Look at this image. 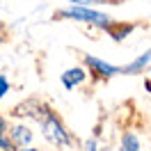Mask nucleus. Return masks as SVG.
Masks as SVG:
<instances>
[{"label":"nucleus","instance_id":"nucleus-14","mask_svg":"<svg viewBox=\"0 0 151 151\" xmlns=\"http://www.w3.org/2000/svg\"><path fill=\"white\" fill-rule=\"evenodd\" d=\"M19 151H37V149H30V147H28V149H19Z\"/></svg>","mask_w":151,"mask_h":151},{"label":"nucleus","instance_id":"nucleus-4","mask_svg":"<svg viewBox=\"0 0 151 151\" xmlns=\"http://www.w3.org/2000/svg\"><path fill=\"white\" fill-rule=\"evenodd\" d=\"M85 78H87V71L83 66H71V69H66L64 73L60 76V80H62V85H64L66 89H73V87L83 85Z\"/></svg>","mask_w":151,"mask_h":151},{"label":"nucleus","instance_id":"nucleus-7","mask_svg":"<svg viewBox=\"0 0 151 151\" xmlns=\"http://www.w3.org/2000/svg\"><path fill=\"white\" fill-rule=\"evenodd\" d=\"M0 151H16L14 142L9 140V131H7V122L0 117Z\"/></svg>","mask_w":151,"mask_h":151},{"label":"nucleus","instance_id":"nucleus-9","mask_svg":"<svg viewBox=\"0 0 151 151\" xmlns=\"http://www.w3.org/2000/svg\"><path fill=\"white\" fill-rule=\"evenodd\" d=\"M73 7H89V5H114L117 0H69Z\"/></svg>","mask_w":151,"mask_h":151},{"label":"nucleus","instance_id":"nucleus-10","mask_svg":"<svg viewBox=\"0 0 151 151\" xmlns=\"http://www.w3.org/2000/svg\"><path fill=\"white\" fill-rule=\"evenodd\" d=\"M131 30H133V25H119V28L114 25V28L110 30V35H112V39H114V41H122V39L126 37V35H128Z\"/></svg>","mask_w":151,"mask_h":151},{"label":"nucleus","instance_id":"nucleus-2","mask_svg":"<svg viewBox=\"0 0 151 151\" xmlns=\"http://www.w3.org/2000/svg\"><path fill=\"white\" fill-rule=\"evenodd\" d=\"M57 16L71 19V21H83V23H92V25H96V28H101V30H108V32L114 28V21L110 19V16L89 9V7H73V5H71V7H66V9L57 12Z\"/></svg>","mask_w":151,"mask_h":151},{"label":"nucleus","instance_id":"nucleus-5","mask_svg":"<svg viewBox=\"0 0 151 151\" xmlns=\"http://www.w3.org/2000/svg\"><path fill=\"white\" fill-rule=\"evenodd\" d=\"M9 140L14 142V147L28 149V144L32 142V133H30L28 126H23V124H14V126L9 128Z\"/></svg>","mask_w":151,"mask_h":151},{"label":"nucleus","instance_id":"nucleus-3","mask_svg":"<svg viewBox=\"0 0 151 151\" xmlns=\"http://www.w3.org/2000/svg\"><path fill=\"white\" fill-rule=\"evenodd\" d=\"M85 64L94 71V76H101V78H112V76L122 73V66L108 64L101 57H94V55H85Z\"/></svg>","mask_w":151,"mask_h":151},{"label":"nucleus","instance_id":"nucleus-6","mask_svg":"<svg viewBox=\"0 0 151 151\" xmlns=\"http://www.w3.org/2000/svg\"><path fill=\"white\" fill-rule=\"evenodd\" d=\"M151 64V48L149 50H144L140 57H135L131 64L122 66V73H140V71H144V66Z\"/></svg>","mask_w":151,"mask_h":151},{"label":"nucleus","instance_id":"nucleus-11","mask_svg":"<svg viewBox=\"0 0 151 151\" xmlns=\"http://www.w3.org/2000/svg\"><path fill=\"white\" fill-rule=\"evenodd\" d=\"M9 92V80H7V76L0 73V101H2V96Z\"/></svg>","mask_w":151,"mask_h":151},{"label":"nucleus","instance_id":"nucleus-13","mask_svg":"<svg viewBox=\"0 0 151 151\" xmlns=\"http://www.w3.org/2000/svg\"><path fill=\"white\" fill-rule=\"evenodd\" d=\"M144 87H147V89H151V80H144Z\"/></svg>","mask_w":151,"mask_h":151},{"label":"nucleus","instance_id":"nucleus-15","mask_svg":"<svg viewBox=\"0 0 151 151\" xmlns=\"http://www.w3.org/2000/svg\"><path fill=\"white\" fill-rule=\"evenodd\" d=\"M0 44H2V35H0Z\"/></svg>","mask_w":151,"mask_h":151},{"label":"nucleus","instance_id":"nucleus-8","mask_svg":"<svg viewBox=\"0 0 151 151\" xmlns=\"http://www.w3.org/2000/svg\"><path fill=\"white\" fill-rule=\"evenodd\" d=\"M122 151H140V142H137V135L135 133H126L122 137Z\"/></svg>","mask_w":151,"mask_h":151},{"label":"nucleus","instance_id":"nucleus-12","mask_svg":"<svg viewBox=\"0 0 151 151\" xmlns=\"http://www.w3.org/2000/svg\"><path fill=\"white\" fill-rule=\"evenodd\" d=\"M85 151H99V149H96V140H94V137L85 142Z\"/></svg>","mask_w":151,"mask_h":151},{"label":"nucleus","instance_id":"nucleus-1","mask_svg":"<svg viewBox=\"0 0 151 151\" xmlns=\"http://www.w3.org/2000/svg\"><path fill=\"white\" fill-rule=\"evenodd\" d=\"M37 122H39V126H41V135H44L50 144H55V147H66V144L71 142V137H69V133H66V128H64V124L60 122L48 108H44V112L37 117Z\"/></svg>","mask_w":151,"mask_h":151}]
</instances>
